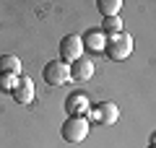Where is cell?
Segmentation results:
<instances>
[{
    "label": "cell",
    "mask_w": 156,
    "mask_h": 148,
    "mask_svg": "<svg viewBox=\"0 0 156 148\" xmlns=\"http://www.w3.org/2000/svg\"><path fill=\"white\" fill-rule=\"evenodd\" d=\"M0 73L21 76V60H18L16 55H0Z\"/></svg>",
    "instance_id": "obj_10"
},
{
    "label": "cell",
    "mask_w": 156,
    "mask_h": 148,
    "mask_svg": "<svg viewBox=\"0 0 156 148\" xmlns=\"http://www.w3.org/2000/svg\"><path fill=\"white\" fill-rule=\"evenodd\" d=\"M101 31H104L107 37H112V34H120V31H122V18H120V16L104 18V21H101Z\"/></svg>",
    "instance_id": "obj_12"
},
{
    "label": "cell",
    "mask_w": 156,
    "mask_h": 148,
    "mask_svg": "<svg viewBox=\"0 0 156 148\" xmlns=\"http://www.w3.org/2000/svg\"><path fill=\"white\" fill-rule=\"evenodd\" d=\"M104 55L109 57V60H115V62L128 60V57L133 55V37H130L128 31H120V34L107 37V49H104Z\"/></svg>",
    "instance_id": "obj_1"
},
{
    "label": "cell",
    "mask_w": 156,
    "mask_h": 148,
    "mask_svg": "<svg viewBox=\"0 0 156 148\" xmlns=\"http://www.w3.org/2000/svg\"><path fill=\"white\" fill-rule=\"evenodd\" d=\"M81 39H83V49H89L91 55H99L107 49V34L101 29H89Z\"/></svg>",
    "instance_id": "obj_7"
},
{
    "label": "cell",
    "mask_w": 156,
    "mask_h": 148,
    "mask_svg": "<svg viewBox=\"0 0 156 148\" xmlns=\"http://www.w3.org/2000/svg\"><path fill=\"white\" fill-rule=\"evenodd\" d=\"M91 109V99L86 96V93H70V96L65 99V112L68 117H86Z\"/></svg>",
    "instance_id": "obj_5"
},
{
    "label": "cell",
    "mask_w": 156,
    "mask_h": 148,
    "mask_svg": "<svg viewBox=\"0 0 156 148\" xmlns=\"http://www.w3.org/2000/svg\"><path fill=\"white\" fill-rule=\"evenodd\" d=\"M42 78L47 81V86H65L70 81V65L62 60H50L42 70Z\"/></svg>",
    "instance_id": "obj_4"
},
{
    "label": "cell",
    "mask_w": 156,
    "mask_h": 148,
    "mask_svg": "<svg viewBox=\"0 0 156 148\" xmlns=\"http://www.w3.org/2000/svg\"><path fill=\"white\" fill-rule=\"evenodd\" d=\"M96 8H99V13L104 18H112V16H120V11H122V0H99Z\"/></svg>",
    "instance_id": "obj_11"
},
{
    "label": "cell",
    "mask_w": 156,
    "mask_h": 148,
    "mask_svg": "<svg viewBox=\"0 0 156 148\" xmlns=\"http://www.w3.org/2000/svg\"><path fill=\"white\" fill-rule=\"evenodd\" d=\"M148 148H151V146H148Z\"/></svg>",
    "instance_id": "obj_16"
},
{
    "label": "cell",
    "mask_w": 156,
    "mask_h": 148,
    "mask_svg": "<svg viewBox=\"0 0 156 148\" xmlns=\"http://www.w3.org/2000/svg\"><path fill=\"white\" fill-rule=\"evenodd\" d=\"M57 52H60V60L73 65L78 57H83V39L78 37V34H65L57 44Z\"/></svg>",
    "instance_id": "obj_3"
},
{
    "label": "cell",
    "mask_w": 156,
    "mask_h": 148,
    "mask_svg": "<svg viewBox=\"0 0 156 148\" xmlns=\"http://www.w3.org/2000/svg\"><path fill=\"white\" fill-rule=\"evenodd\" d=\"M18 83V76H11V73H0V91L3 93H11Z\"/></svg>",
    "instance_id": "obj_13"
},
{
    "label": "cell",
    "mask_w": 156,
    "mask_h": 148,
    "mask_svg": "<svg viewBox=\"0 0 156 148\" xmlns=\"http://www.w3.org/2000/svg\"><path fill=\"white\" fill-rule=\"evenodd\" d=\"M91 76H94V60L91 57H78L76 62L70 65V81H91Z\"/></svg>",
    "instance_id": "obj_8"
},
{
    "label": "cell",
    "mask_w": 156,
    "mask_h": 148,
    "mask_svg": "<svg viewBox=\"0 0 156 148\" xmlns=\"http://www.w3.org/2000/svg\"><path fill=\"white\" fill-rule=\"evenodd\" d=\"M151 148H156V132L151 135Z\"/></svg>",
    "instance_id": "obj_15"
},
{
    "label": "cell",
    "mask_w": 156,
    "mask_h": 148,
    "mask_svg": "<svg viewBox=\"0 0 156 148\" xmlns=\"http://www.w3.org/2000/svg\"><path fill=\"white\" fill-rule=\"evenodd\" d=\"M89 130H91V122L86 117H68L60 127V135L65 143H81L89 138Z\"/></svg>",
    "instance_id": "obj_2"
},
{
    "label": "cell",
    "mask_w": 156,
    "mask_h": 148,
    "mask_svg": "<svg viewBox=\"0 0 156 148\" xmlns=\"http://www.w3.org/2000/svg\"><path fill=\"white\" fill-rule=\"evenodd\" d=\"M11 96L16 99L18 104H31L34 99H37V86H34L31 78L18 76V83H16V88L11 91Z\"/></svg>",
    "instance_id": "obj_6"
},
{
    "label": "cell",
    "mask_w": 156,
    "mask_h": 148,
    "mask_svg": "<svg viewBox=\"0 0 156 148\" xmlns=\"http://www.w3.org/2000/svg\"><path fill=\"white\" fill-rule=\"evenodd\" d=\"M99 117H101V125H115L120 120V107L115 101H99Z\"/></svg>",
    "instance_id": "obj_9"
},
{
    "label": "cell",
    "mask_w": 156,
    "mask_h": 148,
    "mask_svg": "<svg viewBox=\"0 0 156 148\" xmlns=\"http://www.w3.org/2000/svg\"><path fill=\"white\" fill-rule=\"evenodd\" d=\"M86 120H89V122H101V117H99V107H91L89 115H86Z\"/></svg>",
    "instance_id": "obj_14"
}]
</instances>
